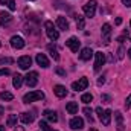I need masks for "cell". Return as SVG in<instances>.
Listing matches in <instances>:
<instances>
[{"label": "cell", "mask_w": 131, "mask_h": 131, "mask_svg": "<svg viewBox=\"0 0 131 131\" xmlns=\"http://www.w3.org/2000/svg\"><path fill=\"white\" fill-rule=\"evenodd\" d=\"M122 3H124L127 8H131V0H122Z\"/></svg>", "instance_id": "37"}, {"label": "cell", "mask_w": 131, "mask_h": 131, "mask_svg": "<svg viewBox=\"0 0 131 131\" xmlns=\"http://www.w3.org/2000/svg\"><path fill=\"white\" fill-rule=\"evenodd\" d=\"M130 26H131V21H130Z\"/></svg>", "instance_id": "48"}, {"label": "cell", "mask_w": 131, "mask_h": 131, "mask_svg": "<svg viewBox=\"0 0 131 131\" xmlns=\"http://www.w3.org/2000/svg\"><path fill=\"white\" fill-rule=\"evenodd\" d=\"M57 26L60 29H63V31H67L69 29V23H67V20H66L64 17H58L57 18Z\"/></svg>", "instance_id": "19"}, {"label": "cell", "mask_w": 131, "mask_h": 131, "mask_svg": "<svg viewBox=\"0 0 131 131\" xmlns=\"http://www.w3.org/2000/svg\"><path fill=\"white\" fill-rule=\"evenodd\" d=\"M114 116H116V121H117V127H119V130L122 131V128H124V117H122V113L121 111H116L114 113Z\"/></svg>", "instance_id": "24"}, {"label": "cell", "mask_w": 131, "mask_h": 131, "mask_svg": "<svg viewBox=\"0 0 131 131\" xmlns=\"http://www.w3.org/2000/svg\"><path fill=\"white\" fill-rule=\"evenodd\" d=\"M32 64V58L29 55H25V57H20L18 58V67L23 69V70H28Z\"/></svg>", "instance_id": "8"}, {"label": "cell", "mask_w": 131, "mask_h": 131, "mask_svg": "<svg viewBox=\"0 0 131 131\" xmlns=\"http://www.w3.org/2000/svg\"><path fill=\"white\" fill-rule=\"evenodd\" d=\"M44 28H46V34H47V37L50 38V40H58V37H60V32L55 29V26H53V23L52 21H46L44 23Z\"/></svg>", "instance_id": "3"}, {"label": "cell", "mask_w": 131, "mask_h": 131, "mask_svg": "<svg viewBox=\"0 0 131 131\" xmlns=\"http://www.w3.org/2000/svg\"><path fill=\"white\" fill-rule=\"evenodd\" d=\"M0 98L3 99V101H12L14 96H12V93H9V92H2V93H0Z\"/></svg>", "instance_id": "27"}, {"label": "cell", "mask_w": 131, "mask_h": 131, "mask_svg": "<svg viewBox=\"0 0 131 131\" xmlns=\"http://www.w3.org/2000/svg\"><path fill=\"white\" fill-rule=\"evenodd\" d=\"M66 110H67L70 114H76V113H78V104H76V102H69V104L66 105Z\"/></svg>", "instance_id": "22"}, {"label": "cell", "mask_w": 131, "mask_h": 131, "mask_svg": "<svg viewBox=\"0 0 131 131\" xmlns=\"http://www.w3.org/2000/svg\"><path fill=\"white\" fill-rule=\"evenodd\" d=\"M3 75H9V70L8 69H0V76H3Z\"/></svg>", "instance_id": "34"}, {"label": "cell", "mask_w": 131, "mask_h": 131, "mask_svg": "<svg viewBox=\"0 0 131 131\" xmlns=\"http://www.w3.org/2000/svg\"><path fill=\"white\" fill-rule=\"evenodd\" d=\"M40 127H41V130L43 131H52V128L49 127V124L44 122V121H40Z\"/></svg>", "instance_id": "29"}, {"label": "cell", "mask_w": 131, "mask_h": 131, "mask_svg": "<svg viewBox=\"0 0 131 131\" xmlns=\"http://www.w3.org/2000/svg\"><path fill=\"white\" fill-rule=\"evenodd\" d=\"M117 58H119V60H122V58H124V47H122V46L117 49Z\"/></svg>", "instance_id": "32"}, {"label": "cell", "mask_w": 131, "mask_h": 131, "mask_svg": "<svg viewBox=\"0 0 131 131\" xmlns=\"http://www.w3.org/2000/svg\"><path fill=\"white\" fill-rule=\"evenodd\" d=\"M23 79H25V78H23L21 75L15 73V75H14V79H12V85H14L15 89H20V87H21V84H23Z\"/></svg>", "instance_id": "18"}, {"label": "cell", "mask_w": 131, "mask_h": 131, "mask_svg": "<svg viewBox=\"0 0 131 131\" xmlns=\"http://www.w3.org/2000/svg\"><path fill=\"white\" fill-rule=\"evenodd\" d=\"M43 114H44V117H46V119H47L49 122H53V124H55V122L58 121V116H57V113H55V111H50V110H46V111H44Z\"/></svg>", "instance_id": "17"}, {"label": "cell", "mask_w": 131, "mask_h": 131, "mask_svg": "<svg viewBox=\"0 0 131 131\" xmlns=\"http://www.w3.org/2000/svg\"><path fill=\"white\" fill-rule=\"evenodd\" d=\"M99 119H101L102 125L108 127V125H110V122H111V110H104V113H102V116H101Z\"/></svg>", "instance_id": "12"}, {"label": "cell", "mask_w": 131, "mask_h": 131, "mask_svg": "<svg viewBox=\"0 0 131 131\" xmlns=\"http://www.w3.org/2000/svg\"><path fill=\"white\" fill-rule=\"evenodd\" d=\"M96 6H98V3H96V0H89L84 6H82V11H84V14H85V17H95V12H96Z\"/></svg>", "instance_id": "1"}, {"label": "cell", "mask_w": 131, "mask_h": 131, "mask_svg": "<svg viewBox=\"0 0 131 131\" xmlns=\"http://www.w3.org/2000/svg\"><path fill=\"white\" fill-rule=\"evenodd\" d=\"M3 113H5V110H3V107H0V116H2Z\"/></svg>", "instance_id": "42"}, {"label": "cell", "mask_w": 131, "mask_h": 131, "mask_svg": "<svg viewBox=\"0 0 131 131\" xmlns=\"http://www.w3.org/2000/svg\"><path fill=\"white\" fill-rule=\"evenodd\" d=\"M93 101V96L90 95V93H84L82 96H81V102H84V104H90Z\"/></svg>", "instance_id": "26"}, {"label": "cell", "mask_w": 131, "mask_h": 131, "mask_svg": "<svg viewBox=\"0 0 131 131\" xmlns=\"http://www.w3.org/2000/svg\"><path fill=\"white\" fill-rule=\"evenodd\" d=\"M128 57H130V58H131V49H130V50H128Z\"/></svg>", "instance_id": "44"}, {"label": "cell", "mask_w": 131, "mask_h": 131, "mask_svg": "<svg viewBox=\"0 0 131 131\" xmlns=\"http://www.w3.org/2000/svg\"><path fill=\"white\" fill-rule=\"evenodd\" d=\"M101 99H102V101H105V102H110V96H108V95H102V96H101Z\"/></svg>", "instance_id": "35"}, {"label": "cell", "mask_w": 131, "mask_h": 131, "mask_svg": "<svg viewBox=\"0 0 131 131\" xmlns=\"http://www.w3.org/2000/svg\"><path fill=\"white\" fill-rule=\"evenodd\" d=\"M25 82L28 84V87H35L38 84V73L37 72H29L25 76Z\"/></svg>", "instance_id": "4"}, {"label": "cell", "mask_w": 131, "mask_h": 131, "mask_svg": "<svg viewBox=\"0 0 131 131\" xmlns=\"http://www.w3.org/2000/svg\"><path fill=\"white\" fill-rule=\"evenodd\" d=\"M121 23H122V18H121V17H117V18H116V25H117V26H119V25H121Z\"/></svg>", "instance_id": "39"}, {"label": "cell", "mask_w": 131, "mask_h": 131, "mask_svg": "<svg viewBox=\"0 0 131 131\" xmlns=\"http://www.w3.org/2000/svg\"><path fill=\"white\" fill-rule=\"evenodd\" d=\"M92 57H93V50H92L90 47H84V49L81 50V53H79V58H81L82 61H89Z\"/></svg>", "instance_id": "14"}, {"label": "cell", "mask_w": 131, "mask_h": 131, "mask_svg": "<svg viewBox=\"0 0 131 131\" xmlns=\"http://www.w3.org/2000/svg\"><path fill=\"white\" fill-rule=\"evenodd\" d=\"M11 11H15L17 9V6H15V0H8V5H6Z\"/></svg>", "instance_id": "30"}, {"label": "cell", "mask_w": 131, "mask_h": 131, "mask_svg": "<svg viewBox=\"0 0 131 131\" xmlns=\"http://www.w3.org/2000/svg\"><path fill=\"white\" fill-rule=\"evenodd\" d=\"M105 63V53L102 52H96L95 53V70H99Z\"/></svg>", "instance_id": "10"}, {"label": "cell", "mask_w": 131, "mask_h": 131, "mask_svg": "<svg viewBox=\"0 0 131 131\" xmlns=\"http://www.w3.org/2000/svg\"><path fill=\"white\" fill-rule=\"evenodd\" d=\"M96 113H98V116L101 117V116H102V113H104V110H102L101 107H98V108H96Z\"/></svg>", "instance_id": "38"}, {"label": "cell", "mask_w": 131, "mask_h": 131, "mask_svg": "<svg viewBox=\"0 0 131 131\" xmlns=\"http://www.w3.org/2000/svg\"><path fill=\"white\" fill-rule=\"evenodd\" d=\"M0 131H5V127L3 125H0Z\"/></svg>", "instance_id": "43"}, {"label": "cell", "mask_w": 131, "mask_h": 131, "mask_svg": "<svg viewBox=\"0 0 131 131\" xmlns=\"http://www.w3.org/2000/svg\"><path fill=\"white\" fill-rule=\"evenodd\" d=\"M11 20H12V17H11V14H9V12H0V25H2V26L9 25V23H11Z\"/></svg>", "instance_id": "16"}, {"label": "cell", "mask_w": 131, "mask_h": 131, "mask_svg": "<svg viewBox=\"0 0 131 131\" xmlns=\"http://www.w3.org/2000/svg\"><path fill=\"white\" fill-rule=\"evenodd\" d=\"M98 84H99V85H101V84H104V78H102V76L98 79Z\"/></svg>", "instance_id": "40"}, {"label": "cell", "mask_w": 131, "mask_h": 131, "mask_svg": "<svg viewBox=\"0 0 131 131\" xmlns=\"http://www.w3.org/2000/svg\"><path fill=\"white\" fill-rule=\"evenodd\" d=\"M6 124H8V127H17V114H9Z\"/></svg>", "instance_id": "23"}, {"label": "cell", "mask_w": 131, "mask_h": 131, "mask_svg": "<svg viewBox=\"0 0 131 131\" xmlns=\"http://www.w3.org/2000/svg\"><path fill=\"white\" fill-rule=\"evenodd\" d=\"M130 41H131V37H130Z\"/></svg>", "instance_id": "47"}, {"label": "cell", "mask_w": 131, "mask_h": 131, "mask_svg": "<svg viewBox=\"0 0 131 131\" xmlns=\"http://www.w3.org/2000/svg\"><path fill=\"white\" fill-rule=\"evenodd\" d=\"M37 64L41 66L43 69H47L49 66H50V63H49V60H47V57L44 55V53H37Z\"/></svg>", "instance_id": "11"}, {"label": "cell", "mask_w": 131, "mask_h": 131, "mask_svg": "<svg viewBox=\"0 0 131 131\" xmlns=\"http://www.w3.org/2000/svg\"><path fill=\"white\" fill-rule=\"evenodd\" d=\"M44 99V93L43 92H29L28 95L23 96V102L29 104V102H35V101H41Z\"/></svg>", "instance_id": "2"}, {"label": "cell", "mask_w": 131, "mask_h": 131, "mask_svg": "<svg viewBox=\"0 0 131 131\" xmlns=\"http://www.w3.org/2000/svg\"><path fill=\"white\" fill-rule=\"evenodd\" d=\"M69 125H70L72 130H81V128L84 127V121H82L81 117H73Z\"/></svg>", "instance_id": "13"}, {"label": "cell", "mask_w": 131, "mask_h": 131, "mask_svg": "<svg viewBox=\"0 0 131 131\" xmlns=\"http://www.w3.org/2000/svg\"><path fill=\"white\" fill-rule=\"evenodd\" d=\"M101 32H102V38H104V44H110V41H111V25L105 23L102 26Z\"/></svg>", "instance_id": "6"}, {"label": "cell", "mask_w": 131, "mask_h": 131, "mask_svg": "<svg viewBox=\"0 0 131 131\" xmlns=\"http://www.w3.org/2000/svg\"><path fill=\"white\" fill-rule=\"evenodd\" d=\"M53 92H55V95L58 96V98H66L67 96V89H66L64 85H55L53 87Z\"/></svg>", "instance_id": "15"}, {"label": "cell", "mask_w": 131, "mask_h": 131, "mask_svg": "<svg viewBox=\"0 0 131 131\" xmlns=\"http://www.w3.org/2000/svg\"><path fill=\"white\" fill-rule=\"evenodd\" d=\"M66 46H67L72 52H78V50H79L81 43H79V40H78L76 37H70V38L66 41Z\"/></svg>", "instance_id": "7"}, {"label": "cell", "mask_w": 131, "mask_h": 131, "mask_svg": "<svg viewBox=\"0 0 131 131\" xmlns=\"http://www.w3.org/2000/svg\"><path fill=\"white\" fill-rule=\"evenodd\" d=\"M84 113H85V116H87V119H89L90 122H93V116H92V108H89V107H85V108H84Z\"/></svg>", "instance_id": "28"}, {"label": "cell", "mask_w": 131, "mask_h": 131, "mask_svg": "<svg viewBox=\"0 0 131 131\" xmlns=\"http://www.w3.org/2000/svg\"><path fill=\"white\" fill-rule=\"evenodd\" d=\"M20 121H21L23 124H32L34 116L31 113H21V114H20Z\"/></svg>", "instance_id": "20"}, {"label": "cell", "mask_w": 131, "mask_h": 131, "mask_svg": "<svg viewBox=\"0 0 131 131\" xmlns=\"http://www.w3.org/2000/svg\"><path fill=\"white\" fill-rule=\"evenodd\" d=\"M57 73H58V75H61V76H66V72L63 70V69H60V67L57 69Z\"/></svg>", "instance_id": "36"}, {"label": "cell", "mask_w": 131, "mask_h": 131, "mask_svg": "<svg viewBox=\"0 0 131 131\" xmlns=\"http://www.w3.org/2000/svg\"><path fill=\"white\" fill-rule=\"evenodd\" d=\"M87 85H89V79L87 78H81V79H78V81H75L72 84V89L75 92H81V90H85Z\"/></svg>", "instance_id": "5"}, {"label": "cell", "mask_w": 131, "mask_h": 131, "mask_svg": "<svg viewBox=\"0 0 131 131\" xmlns=\"http://www.w3.org/2000/svg\"><path fill=\"white\" fill-rule=\"evenodd\" d=\"M31 2H34V0H31Z\"/></svg>", "instance_id": "49"}, {"label": "cell", "mask_w": 131, "mask_h": 131, "mask_svg": "<svg viewBox=\"0 0 131 131\" xmlns=\"http://www.w3.org/2000/svg\"><path fill=\"white\" fill-rule=\"evenodd\" d=\"M47 50L50 52V57H52V58H53L55 61H58V60H60V55H58V50H57V47H55L53 44H49V46H47Z\"/></svg>", "instance_id": "21"}, {"label": "cell", "mask_w": 131, "mask_h": 131, "mask_svg": "<svg viewBox=\"0 0 131 131\" xmlns=\"http://www.w3.org/2000/svg\"><path fill=\"white\" fill-rule=\"evenodd\" d=\"M0 47H2V43H0Z\"/></svg>", "instance_id": "46"}, {"label": "cell", "mask_w": 131, "mask_h": 131, "mask_svg": "<svg viewBox=\"0 0 131 131\" xmlns=\"http://www.w3.org/2000/svg\"><path fill=\"white\" fill-rule=\"evenodd\" d=\"M125 107H127V108H130V107H131V95L125 99Z\"/></svg>", "instance_id": "33"}, {"label": "cell", "mask_w": 131, "mask_h": 131, "mask_svg": "<svg viewBox=\"0 0 131 131\" xmlns=\"http://www.w3.org/2000/svg\"><path fill=\"white\" fill-rule=\"evenodd\" d=\"M84 26H85L84 17H82V15H76V28H78V29H84Z\"/></svg>", "instance_id": "25"}, {"label": "cell", "mask_w": 131, "mask_h": 131, "mask_svg": "<svg viewBox=\"0 0 131 131\" xmlns=\"http://www.w3.org/2000/svg\"><path fill=\"white\" fill-rule=\"evenodd\" d=\"M90 131H98V130H95V128H90Z\"/></svg>", "instance_id": "45"}, {"label": "cell", "mask_w": 131, "mask_h": 131, "mask_svg": "<svg viewBox=\"0 0 131 131\" xmlns=\"http://www.w3.org/2000/svg\"><path fill=\"white\" fill-rule=\"evenodd\" d=\"M14 131H25V130H23V127H17Z\"/></svg>", "instance_id": "41"}, {"label": "cell", "mask_w": 131, "mask_h": 131, "mask_svg": "<svg viewBox=\"0 0 131 131\" xmlns=\"http://www.w3.org/2000/svg\"><path fill=\"white\" fill-rule=\"evenodd\" d=\"M25 40L21 38V37H18V35H14L12 38H11V46L14 47V49H23L25 47Z\"/></svg>", "instance_id": "9"}, {"label": "cell", "mask_w": 131, "mask_h": 131, "mask_svg": "<svg viewBox=\"0 0 131 131\" xmlns=\"http://www.w3.org/2000/svg\"><path fill=\"white\" fill-rule=\"evenodd\" d=\"M11 63H14L12 58H0V64H11Z\"/></svg>", "instance_id": "31"}]
</instances>
